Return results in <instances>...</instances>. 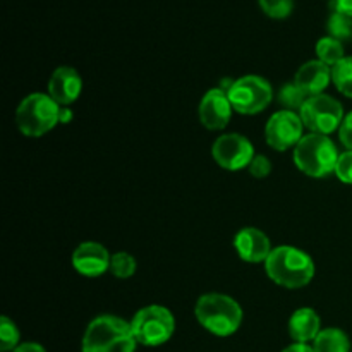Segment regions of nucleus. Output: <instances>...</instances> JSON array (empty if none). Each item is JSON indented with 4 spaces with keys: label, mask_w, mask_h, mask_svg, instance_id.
Returning <instances> with one entry per match:
<instances>
[{
    "label": "nucleus",
    "mask_w": 352,
    "mask_h": 352,
    "mask_svg": "<svg viewBox=\"0 0 352 352\" xmlns=\"http://www.w3.org/2000/svg\"><path fill=\"white\" fill-rule=\"evenodd\" d=\"M339 151L333 141L323 134L309 133L294 148L296 167L306 175L322 179L336 172Z\"/></svg>",
    "instance_id": "obj_4"
},
{
    "label": "nucleus",
    "mask_w": 352,
    "mask_h": 352,
    "mask_svg": "<svg viewBox=\"0 0 352 352\" xmlns=\"http://www.w3.org/2000/svg\"><path fill=\"white\" fill-rule=\"evenodd\" d=\"M267 16L274 19H284L294 9V0H258Z\"/></svg>",
    "instance_id": "obj_24"
},
{
    "label": "nucleus",
    "mask_w": 352,
    "mask_h": 352,
    "mask_svg": "<svg viewBox=\"0 0 352 352\" xmlns=\"http://www.w3.org/2000/svg\"><path fill=\"white\" fill-rule=\"evenodd\" d=\"M322 322L315 309L299 308L289 320V336L296 344H308L318 337L322 332Z\"/></svg>",
    "instance_id": "obj_16"
},
{
    "label": "nucleus",
    "mask_w": 352,
    "mask_h": 352,
    "mask_svg": "<svg viewBox=\"0 0 352 352\" xmlns=\"http://www.w3.org/2000/svg\"><path fill=\"white\" fill-rule=\"evenodd\" d=\"M327 31L329 36L337 38V40H351L352 38V16L340 10H332L327 21Z\"/></svg>",
    "instance_id": "obj_19"
},
{
    "label": "nucleus",
    "mask_w": 352,
    "mask_h": 352,
    "mask_svg": "<svg viewBox=\"0 0 352 352\" xmlns=\"http://www.w3.org/2000/svg\"><path fill=\"white\" fill-rule=\"evenodd\" d=\"M12 352H47L40 344L34 342H26V344H19Z\"/></svg>",
    "instance_id": "obj_29"
},
{
    "label": "nucleus",
    "mask_w": 352,
    "mask_h": 352,
    "mask_svg": "<svg viewBox=\"0 0 352 352\" xmlns=\"http://www.w3.org/2000/svg\"><path fill=\"white\" fill-rule=\"evenodd\" d=\"M248 168H250V174L254 179H265L270 175L272 164L265 155H254L253 162H251V165Z\"/></svg>",
    "instance_id": "obj_26"
},
{
    "label": "nucleus",
    "mask_w": 352,
    "mask_h": 352,
    "mask_svg": "<svg viewBox=\"0 0 352 352\" xmlns=\"http://www.w3.org/2000/svg\"><path fill=\"white\" fill-rule=\"evenodd\" d=\"M110 253L103 244L95 241L81 243L72 253V267L85 277H100L110 270Z\"/></svg>",
    "instance_id": "obj_12"
},
{
    "label": "nucleus",
    "mask_w": 352,
    "mask_h": 352,
    "mask_svg": "<svg viewBox=\"0 0 352 352\" xmlns=\"http://www.w3.org/2000/svg\"><path fill=\"white\" fill-rule=\"evenodd\" d=\"M282 352H315V349L308 346V344H292V346L285 347Z\"/></svg>",
    "instance_id": "obj_30"
},
{
    "label": "nucleus",
    "mask_w": 352,
    "mask_h": 352,
    "mask_svg": "<svg viewBox=\"0 0 352 352\" xmlns=\"http://www.w3.org/2000/svg\"><path fill=\"white\" fill-rule=\"evenodd\" d=\"M234 248L241 260L246 263H265L274 251L267 234L254 227H246V229L239 230L234 239Z\"/></svg>",
    "instance_id": "obj_13"
},
{
    "label": "nucleus",
    "mask_w": 352,
    "mask_h": 352,
    "mask_svg": "<svg viewBox=\"0 0 352 352\" xmlns=\"http://www.w3.org/2000/svg\"><path fill=\"white\" fill-rule=\"evenodd\" d=\"M332 81V67L322 60H309L302 64L296 72L294 82L306 96L323 95L327 86Z\"/></svg>",
    "instance_id": "obj_15"
},
{
    "label": "nucleus",
    "mask_w": 352,
    "mask_h": 352,
    "mask_svg": "<svg viewBox=\"0 0 352 352\" xmlns=\"http://www.w3.org/2000/svg\"><path fill=\"white\" fill-rule=\"evenodd\" d=\"M232 103L222 88H213L205 93L199 102V120L210 131H220L227 127L232 116Z\"/></svg>",
    "instance_id": "obj_11"
},
{
    "label": "nucleus",
    "mask_w": 352,
    "mask_h": 352,
    "mask_svg": "<svg viewBox=\"0 0 352 352\" xmlns=\"http://www.w3.org/2000/svg\"><path fill=\"white\" fill-rule=\"evenodd\" d=\"M302 124L311 133L329 136L340 127L344 120V109L339 100L329 95L309 96L299 110Z\"/></svg>",
    "instance_id": "obj_8"
},
{
    "label": "nucleus",
    "mask_w": 352,
    "mask_h": 352,
    "mask_svg": "<svg viewBox=\"0 0 352 352\" xmlns=\"http://www.w3.org/2000/svg\"><path fill=\"white\" fill-rule=\"evenodd\" d=\"M268 277L285 289H301L315 277V263L305 251L292 246H278L265 261Z\"/></svg>",
    "instance_id": "obj_1"
},
{
    "label": "nucleus",
    "mask_w": 352,
    "mask_h": 352,
    "mask_svg": "<svg viewBox=\"0 0 352 352\" xmlns=\"http://www.w3.org/2000/svg\"><path fill=\"white\" fill-rule=\"evenodd\" d=\"M332 81L342 95L352 98V57H344L332 67Z\"/></svg>",
    "instance_id": "obj_20"
},
{
    "label": "nucleus",
    "mask_w": 352,
    "mask_h": 352,
    "mask_svg": "<svg viewBox=\"0 0 352 352\" xmlns=\"http://www.w3.org/2000/svg\"><path fill=\"white\" fill-rule=\"evenodd\" d=\"M217 164L226 170H243L250 167L254 158V148L248 138L230 133L217 138L212 146Z\"/></svg>",
    "instance_id": "obj_9"
},
{
    "label": "nucleus",
    "mask_w": 352,
    "mask_h": 352,
    "mask_svg": "<svg viewBox=\"0 0 352 352\" xmlns=\"http://www.w3.org/2000/svg\"><path fill=\"white\" fill-rule=\"evenodd\" d=\"M131 323L113 315L96 316L82 337V352H134Z\"/></svg>",
    "instance_id": "obj_3"
},
{
    "label": "nucleus",
    "mask_w": 352,
    "mask_h": 352,
    "mask_svg": "<svg viewBox=\"0 0 352 352\" xmlns=\"http://www.w3.org/2000/svg\"><path fill=\"white\" fill-rule=\"evenodd\" d=\"M62 109L50 95L31 93L16 110V124L24 136L40 138L60 122Z\"/></svg>",
    "instance_id": "obj_5"
},
{
    "label": "nucleus",
    "mask_w": 352,
    "mask_h": 352,
    "mask_svg": "<svg viewBox=\"0 0 352 352\" xmlns=\"http://www.w3.org/2000/svg\"><path fill=\"white\" fill-rule=\"evenodd\" d=\"M195 315L199 325L217 337L232 336L243 323V309L239 302L219 292L203 294L196 302Z\"/></svg>",
    "instance_id": "obj_2"
},
{
    "label": "nucleus",
    "mask_w": 352,
    "mask_h": 352,
    "mask_svg": "<svg viewBox=\"0 0 352 352\" xmlns=\"http://www.w3.org/2000/svg\"><path fill=\"white\" fill-rule=\"evenodd\" d=\"M332 7V10H340V12H346L352 16V0H330L329 3Z\"/></svg>",
    "instance_id": "obj_28"
},
{
    "label": "nucleus",
    "mask_w": 352,
    "mask_h": 352,
    "mask_svg": "<svg viewBox=\"0 0 352 352\" xmlns=\"http://www.w3.org/2000/svg\"><path fill=\"white\" fill-rule=\"evenodd\" d=\"M129 323L136 342L146 347L168 342L175 330V320L170 309L157 305L141 308Z\"/></svg>",
    "instance_id": "obj_6"
},
{
    "label": "nucleus",
    "mask_w": 352,
    "mask_h": 352,
    "mask_svg": "<svg viewBox=\"0 0 352 352\" xmlns=\"http://www.w3.org/2000/svg\"><path fill=\"white\" fill-rule=\"evenodd\" d=\"M136 267L138 265L133 254L124 253V251L112 254V260H110V272H112L113 277L117 278L133 277L134 272H136Z\"/></svg>",
    "instance_id": "obj_21"
},
{
    "label": "nucleus",
    "mask_w": 352,
    "mask_h": 352,
    "mask_svg": "<svg viewBox=\"0 0 352 352\" xmlns=\"http://www.w3.org/2000/svg\"><path fill=\"white\" fill-rule=\"evenodd\" d=\"M227 95L236 112L243 116H254V113L263 112L270 105L274 98V89L265 78L250 74L234 79L232 85L227 89Z\"/></svg>",
    "instance_id": "obj_7"
},
{
    "label": "nucleus",
    "mask_w": 352,
    "mask_h": 352,
    "mask_svg": "<svg viewBox=\"0 0 352 352\" xmlns=\"http://www.w3.org/2000/svg\"><path fill=\"white\" fill-rule=\"evenodd\" d=\"M336 175L339 181L352 184V150L344 151L339 155V160L336 165Z\"/></svg>",
    "instance_id": "obj_25"
},
{
    "label": "nucleus",
    "mask_w": 352,
    "mask_h": 352,
    "mask_svg": "<svg viewBox=\"0 0 352 352\" xmlns=\"http://www.w3.org/2000/svg\"><path fill=\"white\" fill-rule=\"evenodd\" d=\"M306 100H308V96L296 86V82L282 86V89L278 91V102L285 107V110H292V112H294V109L301 110Z\"/></svg>",
    "instance_id": "obj_23"
},
{
    "label": "nucleus",
    "mask_w": 352,
    "mask_h": 352,
    "mask_svg": "<svg viewBox=\"0 0 352 352\" xmlns=\"http://www.w3.org/2000/svg\"><path fill=\"white\" fill-rule=\"evenodd\" d=\"M302 127L305 124L299 113L292 110H280L268 119L265 138L274 150L285 151L292 146L296 148V144L302 140Z\"/></svg>",
    "instance_id": "obj_10"
},
{
    "label": "nucleus",
    "mask_w": 352,
    "mask_h": 352,
    "mask_svg": "<svg viewBox=\"0 0 352 352\" xmlns=\"http://www.w3.org/2000/svg\"><path fill=\"white\" fill-rule=\"evenodd\" d=\"M19 339L21 336L16 323L7 318V316H2L0 318V351L12 352L19 346Z\"/></svg>",
    "instance_id": "obj_22"
},
{
    "label": "nucleus",
    "mask_w": 352,
    "mask_h": 352,
    "mask_svg": "<svg viewBox=\"0 0 352 352\" xmlns=\"http://www.w3.org/2000/svg\"><path fill=\"white\" fill-rule=\"evenodd\" d=\"M316 54H318V60H322L329 67H333L346 57L342 41L332 36L320 38L318 43H316Z\"/></svg>",
    "instance_id": "obj_18"
},
{
    "label": "nucleus",
    "mask_w": 352,
    "mask_h": 352,
    "mask_svg": "<svg viewBox=\"0 0 352 352\" xmlns=\"http://www.w3.org/2000/svg\"><path fill=\"white\" fill-rule=\"evenodd\" d=\"M339 138L340 143H342L347 150H352V112H349L344 117L342 124H340L339 127Z\"/></svg>",
    "instance_id": "obj_27"
},
{
    "label": "nucleus",
    "mask_w": 352,
    "mask_h": 352,
    "mask_svg": "<svg viewBox=\"0 0 352 352\" xmlns=\"http://www.w3.org/2000/svg\"><path fill=\"white\" fill-rule=\"evenodd\" d=\"M82 89V79L74 67L62 65L55 69L48 81V95L58 103V105H71L79 98Z\"/></svg>",
    "instance_id": "obj_14"
},
{
    "label": "nucleus",
    "mask_w": 352,
    "mask_h": 352,
    "mask_svg": "<svg viewBox=\"0 0 352 352\" xmlns=\"http://www.w3.org/2000/svg\"><path fill=\"white\" fill-rule=\"evenodd\" d=\"M315 352H349L351 340L342 330L325 329L313 340Z\"/></svg>",
    "instance_id": "obj_17"
}]
</instances>
